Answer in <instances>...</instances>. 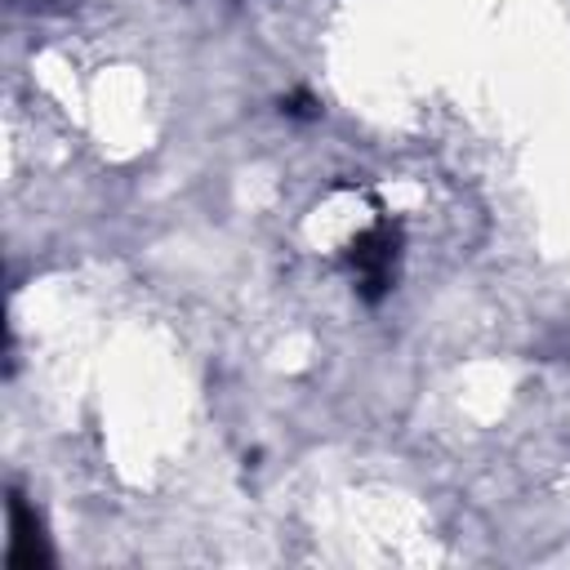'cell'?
Listing matches in <instances>:
<instances>
[{"mask_svg": "<svg viewBox=\"0 0 570 570\" xmlns=\"http://www.w3.org/2000/svg\"><path fill=\"white\" fill-rule=\"evenodd\" d=\"M392 263H396V236H392V227H370L365 236L352 240V272H356L361 294L370 303L392 285Z\"/></svg>", "mask_w": 570, "mask_h": 570, "instance_id": "6da1fadb", "label": "cell"}, {"mask_svg": "<svg viewBox=\"0 0 570 570\" xmlns=\"http://www.w3.org/2000/svg\"><path fill=\"white\" fill-rule=\"evenodd\" d=\"M9 530H13V534H9V566L27 570V566L49 561L45 539H40V521H36V512L22 503V494L9 499Z\"/></svg>", "mask_w": 570, "mask_h": 570, "instance_id": "7a4b0ae2", "label": "cell"}, {"mask_svg": "<svg viewBox=\"0 0 570 570\" xmlns=\"http://www.w3.org/2000/svg\"><path fill=\"white\" fill-rule=\"evenodd\" d=\"M31 9H49V4H58V0H27Z\"/></svg>", "mask_w": 570, "mask_h": 570, "instance_id": "3957f363", "label": "cell"}]
</instances>
